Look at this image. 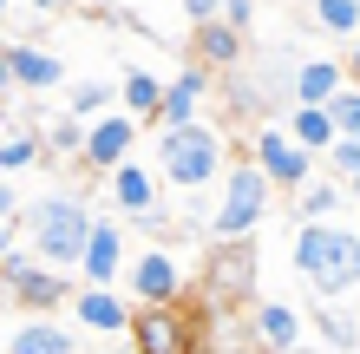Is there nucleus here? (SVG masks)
I'll return each mask as SVG.
<instances>
[{"label":"nucleus","instance_id":"19","mask_svg":"<svg viewBox=\"0 0 360 354\" xmlns=\"http://www.w3.org/2000/svg\"><path fill=\"white\" fill-rule=\"evenodd\" d=\"M112 203H118L124 217H138V210H158V177L144 171V164H131V158H124L118 171H112Z\"/></svg>","mask_w":360,"mask_h":354},{"label":"nucleus","instance_id":"5","mask_svg":"<svg viewBox=\"0 0 360 354\" xmlns=\"http://www.w3.org/2000/svg\"><path fill=\"white\" fill-rule=\"evenodd\" d=\"M0 289H7L20 308H33V315H53L59 302H72L66 269H53L39 249H7V256H0Z\"/></svg>","mask_w":360,"mask_h":354},{"label":"nucleus","instance_id":"15","mask_svg":"<svg viewBox=\"0 0 360 354\" xmlns=\"http://www.w3.org/2000/svg\"><path fill=\"white\" fill-rule=\"evenodd\" d=\"M243 53H249V33L243 27H229L223 13L217 20H197V59H203V66L229 72V66H243Z\"/></svg>","mask_w":360,"mask_h":354},{"label":"nucleus","instance_id":"14","mask_svg":"<svg viewBox=\"0 0 360 354\" xmlns=\"http://www.w3.org/2000/svg\"><path fill=\"white\" fill-rule=\"evenodd\" d=\"M249 335L269 354H288V348H302V315H295L288 302H256L249 308Z\"/></svg>","mask_w":360,"mask_h":354},{"label":"nucleus","instance_id":"23","mask_svg":"<svg viewBox=\"0 0 360 354\" xmlns=\"http://www.w3.org/2000/svg\"><path fill=\"white\" fill-rule=\"evenodd\" d=\"M118 106H124V112H138V118H158V106H164V79H151V72H124Z\"/></svg>","mask_w":360,"mask_h":354},{"label":"nucleus","instance_id":"3","mask_svg":"<svg viewBox=\"0 0 360 354\" xmlns=\"http://www.w3.org/2000/svg\"><path fill=\"white\" fill-rule=\"evenodd\" d=\"M27 236L53 269H79L86 243H92V210L79 197H39V203H27Z\"/></svg>","mask_w":360,"mask_h":354},{"label":"nucleus","instance_id":"30","mask_svg":"<svg viewBox=\"0 0 360 354\" xmlns=\"http://www.w3.org/2000/svg\"><path fill=\"white\" fill-rule=\"evenodd\" d=\"M177 7H184L190 27H197V20H217V13H223V0H177Z\"/></svg>","mask_w":360,"mask_h":354},{"label":"nucleus","instance_id":"6","mask_svg":"<svg viewBox=\"0 0 360 354\" xmlns=\"http://www.w3.org/2000/svg\"><path fill=\"white\" fill-rule=\"evenodd\" d=\"M203 296L210 302H256V243L249 236H223V249H210Z\"/></svg>","mask_w":360,"mask_h":354},{"label":"nucleus","instance_id":"13","mask_svg":"<svg viewBox=\"0 0 360 354\" xmlns=\"http://www.w3.org/2000/svg\"><path fill=\"white\" fill-rule=\"evenodd\" d=\"M7 59H13V79H20V92H59V86H66V66H59V53H46V46L7 39Z\"/></svg>","mask_w":360,"mask_h":354},{"label":"nucleus","instance_id":"11","mask_svg":"<svg viewBox=\"0 0 360 354\" xmlns=\"http://www.w3.org/2000/svg\"><path fill=\"white\" fill-rule=\"evenodd\" d=\"M124 276H131L138 302H177V289H184V269L171 263V249H138Z\"/></svg>","mask_w":360,"mask_h":354},{"label":"nucleus","instance_id":"25","mask_svg":"<svg viewBox=\"0 0 360 354\" xmlns=\"http://www.w3.org/2000/svg\"><path fill=\"white\" fill-rule=\"evenodd\" d=\"M112 99H118V86H105V79H72L66 86V112L98 118V112H112Z\"/></svg>","mask_w":360,"mask_h":354},{"label":"nucleus","instance_id":"27","mask_svg":"<svg viewBox=\"0 0 360 354\" xmlns=\"http://www.w3.org/2000/svg\"><path fill=\"white\" fill-rule=\"evenodd\" d=\"M46 158V138H33V132H13L7 144H0V171H27V164Z\"/></svg>","mask_w":360,"mask_h":354},{"label":"nucleus","instance_id":"39","mask_svg":"<svg viewBox=\"0 0 360 354\" xmlns=\"http://www.w3.org/2000/svg\"><path fill=\"white\" fill-rule=\"evenodd\" d=\"M0 302H7V289H0Z\"/></svg>","mask_w":360,"mask_h":354},{"label":"nucleus","instance_id":"38","mask_svg":"<svg viewBox=\"0 0 360 354\" xmlns=\"http://www.w3.org/2000/svg\"><path fill=\"white\" fill-rule=\"evenodd\" d=\"M7 138H13V132H7V118H0V144H7Z\"/></svg>","mask_w":360,"mask_h":354},{"label":"nucleus","instance_id":"40","mask_svg":"<svg viewBox=\"0 0 360 354\" xmlns=\"http://www.w3.org/2000/svg\"><path fill=\"white\" fill-rule=\"evenodd\" d=\"M0 13H7V0H0Z\"/></svg>","mask_w":360,"mask_h":354},{"label":"nucleus","instance_id":"24","mask_svg":"<svg viewBox=\"0 0 360 354\" xmlns=\"http://www.w3.org/2000/svg\"><path fill=\"white\" fill-rule=\"evenodd\" d=\"M314 27L328 39H354L360 33V0H314Z\"/></svg>","mask_w":360,"mask_h":354},{"label":"nucleus","instance_id":"35","mask_svg":"<svg viewBox=\"0 0 360 354\" xmlns=\"http://www.w3.org/2000/svg\"><path fill=\"white\" fill-rule=\"evenodd\" d=\"M7 249H13V230H7V223H0V256H7Z\"/></svg>","mask_w":360,"mask_h":354},{"label":"nucleus","instance_id":"7","mask_svg":"<svg viewBox=\"0 0 360 354\" xmlns=\"http://www.w3.org/2000/svg\"><path fill=\"white\" fill-rule=\"evenodd\" d=\"M249 144H256L249 158L275 177V191H302V184L314 177V151L288 132V125H256V138H249Z\"/></svg>","mask_w":360,"mask_h":354},{"label":"nucleus","instance_id":"17","mask_svg":"<svg viewBox=\"0 0 360 354\" xmlns=\"http://www.w3.org/2000/svg\"><path fill=\"white\" fill-rule=\"evenodd\" d=\"M7 354H79V341H72V328H59L53 315H27L7 335Z\"/></svg>","mask_w":360,"mask_h":354},{"label":"nucleus","instance_id":"37","mask_svg":"<svg viewBox=\"0 0 360 354\" xmlns=\"http://www.w3.org/2000/svg\"><path fill=\"white\" fill-rule=\"evenodd\" d=\"M347 197H354V203H360V177H354V184H347Z\"/></svg>","mask_w":360,"mask_h":354},{"label":"nucleus","instance_id":"21","mask_svg":"<svg viewBox=\"0 0 360 354\" xmlns=\"http://www.w3.org/2000/svg\"><path fill=\"white\" fill-rule=\"evenodd\" d=\"M86 125H92V118L59 112V118L46 125V132H39V138H46V158H86Z\"/></svg>","mask_w":360,"mask_h":354},{"label":"nucleus","instance_id":"32","mask_svg":"<svg viewBox=\"0 0 360 354\" xmlns=\"http://www.w3.org/2000/svg\"><path fill=\"white\" fill-rule=\"evenodd\" d=\"M13 217H20V191H13L7 177H0V223H13Z\"/></svg>","mask_w":360,"mask_h":354},{"label":"nucleus","instance_id":"29","mask_svg":"<svg viewBox=\"0 0 360 354\" xmlns=\"http://www.w3.org/2000/svg\"><path fill=\"white\" fill-rule=\"evenodd\" d=\"M223 20H229V27H243V33H249V20H256V0H223Z\"/></svg>","mask_w":360,"mask_h":354},{"label":"nucleus","instance_id":"10","mask_svg":"<svg viewBox=\"0 0 360 354\" xmlns=\"http://www.w3.org/2000/svg\"><path fill=\"white\" fill-rule=\"evenodd\" d=\"M217 92V66H203V59H190V66L164 86V106H158V125H190L203 118V99Z\"/></svg>","mask_w":360,"mask_h":354},{"label":"nucleus","instance_id":"1","mask_svg":"<svg viewBox=\"0 0 360 354\" xmlns=\"http://www.w3.org/2000/svg\"><path fill=\"white\" fill-rule=\"evenodd\" d=\"M295 276L314 296H347V289H360V236L341 230L334 217H302V230H295Z\"/></svg>","mask_w":360,"mask_h":354},{"label":"nucleus","instance_id":"4","mask_svg":"<svg viewBox=\"0 0 360 354\" xmlns=\"http://www.w3.org/2000/svg\"><path fill=\"white\" fill-rule=\"evenodd\" d=\"M269 197H275V177L262 171L256 158H243V164H229V177H223V203H217V217H210V236H256V223L269 217Z\"/></svg>","mask_w":360,"mask_h":354},{"label":"nucleus","instance_id":"8","mask_svg":"<svg viewBox=\"0 0 360 354\" xmlns=\"http://www.w3.org/2000/svg\"><path fill=\"white\" fill-rule=\"evenodd\" d=\"M138 125H144V118H138V112H124V106H118V112H98V118L86 125V164L112 177L118 164L131 158V144H138Z\"/></svg>","mask_w":360,"mask_h":354},{"label":"nucleus","instance_id":"20","mask_svg":"<svg viewBox=\"0 0 360 354\" xmlns=\"http://www.w3.org/2000/svg\"><path fill=\"white\" fill-rule=\"evenodd\" d=\"M288 132L302 138L314 158H328V144L341 138V125H334V112H328V106H302V99H295V112H288Z\"/></svg>","mask_w":360,"mask_h":354},{"label":"nucleus","instance_id":"9","mask_svg":"<svg viewBox=\"0 0 360 354\" xmlns=\"http://www.w3.org/2000/svg\"><path fill=\"white\" fill-rule=\"evenodd\" d=\"M131 341H138V354H190V328L171 302H138Z\"/></svg>","mask_w":360,"mask_h":354},{"label":"nucleus","instance_id":"33","mask_svg":"<svg viewBox=\"0 0 360 354\" xmlns=\"http://www.w3.org/2000/svg\"><path fill=\"white\" fill-rule=\"evenodd\" d=\"M341 46H347V53H341V59H347V79H360V33H354V39H341Z\"/></svg>","mask_w":360,"mask_h":354},{"label":"nucleus","instance_id":"26","mask_svg":"<svg viewBox=\"0 0 360 354\" xmlns=\"http://www.w3.org/2000/svg\"><path fill=\"white\" fill-rule=\"evenodd\" d=\"M314 322H321V335H328V348H334V354H354V348H360V328L341 315V308H334V296L314 308Z\"/></svg>","mask_w":360,"mask_h":354},{"label":"nucleus","instance_id":"18","mask_svg":"<svg viewBox=\"0 0 360 354\" xmlns=\"http://www.w3.org/2000/svg\"><path fill=\"white\" fill-rule=\"evenodd\" d=\"M341 86H347V59H321V53H308V59H302V72H295V99H302V106H328Z\"/></svg>","mask_w":360,"mask_h":354},{"label":"nucleus","instance_id":"36","mask_svg":"<svg viewBox=\"0 0 360 354\" xmlns=\"http://www.w3.org/2000/svg\"><path fill=\"white\" fill-rule=\"evenodd\" d=\"M288 354H334V348H288Z\"/></svg>","mask_w":360,"mask_h":354},{"label":"nucleus","instance_id":"28","mask_svg":"<svg viewBox=\"0 0 360 354\" xmlns=\"http://www.w3.org/2000/svg\"><path fill=\"white\" fill-rule=\"evenodd\" d=\"M328 164H334V177H347V184H354V177H360V138L341 132V138L328 144Z\"/></svg>","mask_w":360,"mask_h":354},{"label":"nucleus","instance_id":"2","mask_svg":"<svg viewBox=\"0 0 360 354\" xmlns=\"http://www.w3.org/2000/svg\"><path fill=\"white\" fill-rule=\"evenodd\" d=\"M223 158H229L223 132L203 125V118L164 125V138H158V171H164V184H177V191H203V184L223 171Z\"/></svg>","mask_w":360,"mask_h":354},{"label":"nucleus","instance_id":"31","mask_svg":"<svg viewBox=\"0 0 360 354\" xmlns=\"http://www.w3.org/2000/svg\"><path fill=\"white\" fill-rule=\"evenodd\" d=\"M7 92H20V79H13V59H7V39H0V106H7Z\"/></svg>","mask_w":360,"mask_h":354},{"label":"nucleus","instance_id":"22","mask_svg":"<svg viewBox=\"0 0 360 354\" xmlns=\"http://www.w3.org/2000/svg\"><path fill=\"white\" fill-rule=\"evenodd\" d=\"M341 203H354V197H347L334 177H308L302 191H295V210H302V217H334Z\"/></svg>","mask_w":360,"mask_h":354},{"label":"nucleus","instance_id":"12","mask_svg":"<svg viewBox=\"0 0 360 354\" xmlns=\"http://www.w3.org/2000/svg\"><path fill=\"white\" fill-rule=\"evenodd\" d=\"M72 315L92 328V335H131V315L138 308L124 302V296H112V282H92L86 296H72Z\"/></svg>","mask_w":360,"mask_h":354},{"label":"nucleus","instance_id":"34","mask_svg":"<svg viewBox=\"0 0 360 354\" xmlns=\"http://www.w3.org/2000/svg\"><path fill=\"white\" fill-rule=\"evenodd\" d=\"M39 13H66V7H79V0H33Z\"/></svg>","mask_w":360,"mask_h":354},{"label":"nucleus","instance_id":"16","mask_svg":"<svg viewBox=\"0 0 360 354\" xmlns=\"http://www.w3.org/2000/svg\"><path fill=\"white\" fill-rule=\"evenodd\" d=\"M124 269V236L112 217H92V243H86V263H79V276L86 282H112Z\"/></svg>","mask_w":360,"mask_h":354}]
</instances>
